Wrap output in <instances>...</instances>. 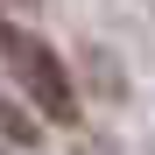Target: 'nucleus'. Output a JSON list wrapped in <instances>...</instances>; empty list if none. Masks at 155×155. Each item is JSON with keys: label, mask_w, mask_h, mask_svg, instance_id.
I'll return each instance as SVG.
<instances>
[{"label": "nucleus", "mask_w": 155, "mask_h": 155, "mask_svg": "<svg viewBox=\"0 0 155 155\" xmlns=\"http://www.w3.org/2000/svg\"><path fill=\"white\" fill-rule=\"evenodd\" d=\"M7 64H14V85L35 99L42 120H78V99H71V78L57 64V49L35 42V35H7Z\"/></svg>", "instance_id": "nucleus-1"}]
</instances>
